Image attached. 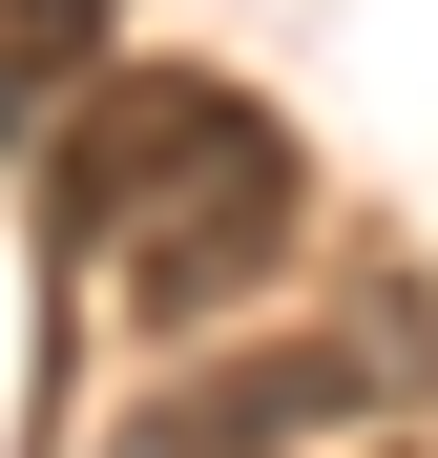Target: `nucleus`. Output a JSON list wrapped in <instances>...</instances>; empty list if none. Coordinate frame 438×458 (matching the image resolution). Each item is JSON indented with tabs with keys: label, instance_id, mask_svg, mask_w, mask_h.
Instances as JSON below:
<instances>
[{
	"label": "nucleus",
	"instance_id": "7ed1b4c3",
	"mask_svg": "<svg viewBox=\"0 0 438 458\" xmlns=\"http://www.w3.org/2000/svg\"><path fill=\"white\" fill-rule=\"evenodd\" d=\"M230 125H251V84H209V63H125V84H84V125H63L42 208L84 229V250H105V229H125L146 188H167L188 146H230Z\"/></svg>",
	"mask_w": 438,
	"mask_h": 458
},
{
	"label": "nucleus",
	"instance_id": "f03ea898",
	"mask_svg": "<svg viewBox=\"0 0 438 458\" xmlns=\"http://www.w3.org/2000/svg\"><path fill=\"white\" fill-rule=\"evenodd\" d=\"M376 375L397 354H334V334H271V354H209V375H167L105 458H334L355 417H376Z\"/></svg>",
	"mask_w": 438,
	"mask_h": 458
},
{
	"label": "nucleus",
	"instance_id": "20e7f679",
	"mask_svg": "<svg viewBox=\"0 0 438 458\" xmlns=\"http://www.w3.org/2000/svg\"><path fill=\"white\" fill-rule=\"evenodd\" d=\"M84 63H105V0H0V105L84 84Z\"/></svg>",
	"mask_w": 438,
	"mask_h": 458
},
{
	"label": "nucleus",
	"instance_id": "f257e3e1",
	"mask_svg": "<svg viewBox=\"0 0 438 458\" xmlns=\"http://www.w3.org/2000/svg\"><path fill=\"white\" fill-rule=\"evenodd\" d=\"M292 229H313V188H292V125L251 105L230 146H188V167L105 229V271H125V313H146V334H209V313H251V292L292 271Z\"/></svg>",
	"mask_w": 438,
	"mask_h": 458
}]
</instances>
